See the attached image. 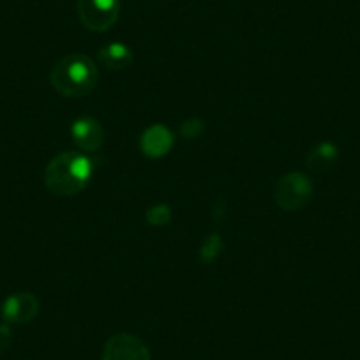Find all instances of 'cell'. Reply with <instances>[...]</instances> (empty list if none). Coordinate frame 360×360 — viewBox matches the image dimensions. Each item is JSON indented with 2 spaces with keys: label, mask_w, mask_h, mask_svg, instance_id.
Returning a JSON list of instances; mask_svg holds the SVG:
<instances>
[{
  "label": "cell",
  "mask_w": 360,
  "mask_h": 360,
  "mask_svg": "<svg viewBox=\"0 0 360 360\" xmlns=\"http://www.w3.org/2000/svg\"><path fill=\"white\" fill-rule=\"evenodd\" d=\"M39 313V300L29 292L8 297L2 304V318L6 323H29Z\"/></svg>",
  "instance_id": "8992f818"
},
{
  "label": "cell",
  "mask_w": 360,
  "mask_h": 360,
  "mask_svg": "<svg viewBox=\"0 0 360 360\" xmlns=\"http://www.w3.org/2000/svg\"><path fill=\"white\" fill-rule=\"evenodd\" d=\"M11 339H13V332L9 323H0V353L6 352L11 345Z\"/></svg>",
  "instance_id": "5bb4252c"
},
{
  "label": "cell",
  "mask_w": 360,
  "mask_h": 360,
  "mask_svg": "<svg viewBox=\"0 0 360 360\" xmlns=\"http://www.w3.org/2000/svg\"><path fill=\"white\" fill-rule=\"evenodd\" d=\"M103 360H152L150 349L133 334H115L106 341Z\"/></svg>",
  "instance_id": "5b68a950"
},
{
  "label": "cell",
  "mask_w": 360,
  "mask_h": 360,
  "mask_svg": "<svg viewBox=\"0 0 360 360\" xmlns=\"http://www.w3.org/2000/svg\"><path fill=\"white\" fill-rule=\"evenodd\" d=\"M221 251H223V238L219 237V233H210L200 245V259L203 263H212Z\"/></svg>",
  "instance_id": "8fae6325"
},
{
  "label": "cell",
  "mask_w": 360,
  "mask_h": 360,
  "mask_svg": "<svg viewBox=\"0 0 360 360\" xmlns=\"http://www.w3.org/2000/svg\"><path fill=\"white\" fill-rule=\"evenodd\" d=\"M205 131V122L198 117H193V119H188L182 122L180 126V134L186 138V140H193V138H198L200 134Z\"/></svg>",
  "instance_id": "4fadbf2b"
},
{
  "label": "cell",
  "mask_w": 360,
  "mask_h": 360,
  "mask_svg": "<svg viewBox=\"0 0 360 360\" xmlns=\"http://www.w3.org/2000/svg\"><path fill=\"white\" fill-rule=\"evenodd\" d=\"M98 57L103 65L119 71V69L129 68L133 62V51L124 43H110L99 50Z\"/></svg>",
  "instance_id": "9c48e42d"
},
{
  "label": "cell",
  "mask_w": 360,
  "mask_h": 360,
  "mask_svg": "<svg viewBox=\"0 0 360 360\" xmlns=\"http://www.w3.org/2000/svg\"><path fill=\"white\" fill-rule=\"evenodd\" d=\"M147 223L152 226H166L172 221V209L166 203H159V205H152L145 214Z\"/></svg>",
  "instance_id": "7c38bea8"
},
{
  "label": "cell",
  "mask_w": 360,
  "mask_h": 360,
  "mask_svg": "<svg viewBox=\"0 0 360 360\" xmlns=\"http://www.w3.org/2000/svg\"><path fill=\"white\" fill-rule=\"evenodd\" d=\"M173 143H175V136L162 124H154V126L147 127L140 138L141 152L150 159H159L168 154Z\"/></svg>",
  "instance_id": "ba28073f"
},
{
  "label": "cell",
  "mask_w": 360,
  "mask_h": 360,
  "mask_svg": "<svg viewBox=\"0 0 360 360\" xmlns=\"http://www.w3.org/2000/svg\"><path fill=\"white\" fill-rule=\"evenodd\" d=\"M99 72L94 60L86 55L72 53L60 58L50 72L53 89L65 98H83L98 85Z\"/></svg>",
  "instance_id": "7a4b0ae2"
},
{
  "label": "cell",
  "mask_w": 360,
  "mask_h": 360,
  "mask_svg": "<svg viewBox=\"0 0 360 360\" xmlns=\"http://www.w3.org/2000/svg\"><path fill=\"white\" fill-rule=\"evenodd\" d=\"M94 175V161L78 150L55 155L44 169V184L57 196H75L86 188Z\"/></svg>",
  "instance_id": "6da1fadb"
},
{
  "label": "cell",
  "mask_w": 360,
  "mask_h": 360,
  "mask_svg": "<svg viewBox=\"0 0 360 360\" xmlns=\"http://www.w3.org/2000/svg\"><path fill=\"white\" fill-rule=\"evenodd\" d=\"M120 15V0H78V16L94 32L112 29Z\"/></svg>",
  "instance_id": "277c9868"
},
{
  "label": "cell",
  "mask_w": 360,
  "mask_h": 360,
  "mask_svg": "<svg viewBox=\"0 0 360 360\" xmlns=\"http://www.w3.org/2000/svg\"><path fill=\"white\" fill-rule=\"evenodd\" d=\"M314 186L306 173L292 172L283 175L274 188V202L283 210H300L311 202Z\"/></svg>",
  "instance_id": "3957f363"
},
{
  "label": "cell",
  "mask_w": 360,
  "mask_h": 360,
  "mask_svg": "<svg viewBox=\"0 0 360 360\" xmlns=\"http://www.w3.org/2000/svg\"><path fill=\"white\" fill-rule=\"evenodd\" d=\"M338 147L330 141H323V143H318L313 150L307 154L306 158V165L307 168L313 169V172L321 173L327 172L334 166V162L338 161Z\"/></svg>",
  "instance_id": "30bf717a"
},
{
  "label": "cell",
  "mask_w": 360,
  "mask_h": 360,
  "mask_svg": "<svg viewBox=\"0 0 360 360\" xmlns=\"http://www.w3.org/2000/svg\"><path fill=\"white\" fill-rule=\"evenodd\" d=\"M71 138L79 150L96 152L105 143V129L99 120L92 117H82L72 122Z\"/></svg>",
  "instance_id": "52a82bcc"
}]
</instances>
